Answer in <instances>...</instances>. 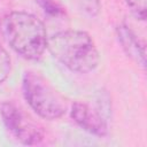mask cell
Masks as SVG:
<instances>
[{
    "mask_svg": "<svg viewBox=\"0 0 147 147\" xmlns=\"http://www.w3.org/2000/svg\"><path fill=\"white\" fill-rule=\"evenodd\" d=\"M0 32L6 42L29 60L39 59L47 48V34L42 22L25 11L7 14L0 22Z\"/></svg>",
    "mask_w": 147,
    "mask_h": 147,
    "instance_id": "obj_1",
    "label": "cell"
},
{
    "mask_svg": "<svg viewBox=\"0 0 147 147\" xmlns=\"http://www.w3.org/2000/svg\"><path fill=\"white\" fill-rule=\"evenodd\" d=\"M51 54L76 72L92 71L99 63V53L92 38L84 31H60L47 39Z\"/></svg>",
    "mask_w": 147,
    "mask_h": 147,
    "instance_id": "obj_2",
    "label": "cell"
},
{
    "mask_svg": "<svg viewBox=\"0 0 147 147\" xmlns=\"http://www.w3.org/2000/svg\"><path fill=\"white\" fill-rule=\"evenodd\" d=\"M23 94L30 107L42 118L56 119L67 110L63 96L39 74L29 71L24 75Z\"/></svg>",
    "mask_w": 147,
    "mask_h": 147,
    "instance_id": "obj_3",
    "label": "cell"
},
{
    "mask_svg": "<svg viewBox=\"0 0 147 147\" xmlns=\"http://www.w3.org/2000/svg\"><path fill=\"white\" fill-rule=\"evenodd\" d=\"M0 113L6 129L21 144L37 145L42 140L44 133L41 129L15 105L2 103Z\"/></svg>",
    "mask_w": 147,
    "mask_h": 147,
    "instance_id": "obj_4",
    "label": "cell"
},
{
    "mask_svg": "<svg viewBox=\"0 0 147 147\" xmlns=\"http://www.w3.org/2000/svg\"><path fill=\"white\" fill-rule=\"evenodd\" d=\"M71 117L80 127L92 134L103 137L108 132V126L102 115L84 102H75L72 105Z\"/></svg>",
    "mask_w": 147,
    "mask_h": 147,
    "instance_id": "obj_5",
    "label": "cell"
},
{
    "mask_svg": "<svg viewBox=\"0 0 147 147\" xmlns=\"http://www.w3.org/2000/svg\"><path fill=\"white\" fill-rule=\"evenodd\" d=\"M118 38L121 40V44L126 52L127 56H130L132 60H134L141 67H145V46L139 41L137 36L129 29L126 25L118 26Z\"/></svg>",
    "mask_w": 147,
    "mask_h": 147,
    "instance_id": "obj_6",
    "label": "cell"
},
{
    "mask_svg": "<svg viewBox=\"0 0 147 147\" xmlns=\"http://www.w3.org/2000/svg\"><path fill=\"white\" fill-rule=\"evenodd\" d=\"M10 72V57L7 51L0 45V84L8 77Z\"/></svg>",
    "mask_w": 147,
    "mask_h": 147,
    "instance_id": "obj_7",
    "label": "cell"
},
{
    "mask_svg": "<svg viewBox=\"0 0 147 147\" xmlns=\"http://www.w3.org/2000/svg\"><path fill=\"white\" fill-rule=\"evenodd\" d=\"M77 3L79 8L90 16L98 15L101 8L100 0H77Z\"/></svg>",
    "mask_w": 147,
    "mask_h": 147,
    "instance_id": "obj_8",
    "label": "cell"
},
{
    "mask_svg": "<svg viewBox=\"0 0 147 147\" xmlns=\"http://www.w3.org/2000/svg\"><path fill=\"white\" fill-rule=\"evenodd\" d=\"M126 3L138 18L140 20L146 18V9H147L146 0H126Z\"/></svg>",
    "mask_w": 147,
    "mask_h": 147,
    "instance_id": "obj_9",
    "label": "cell"
},
{
    "mask_svg": "<svg viewBox=\"0 0 147 147\" xmlns=\"http://www.w3.org/2000/svg\"><path fill=\"white\" fill-rule=\"evenodd\" d=\"M38 1L42 6V8L52 15H59L62 13V8L60 6H57L53 0H38Z\"/></svg>",
    "mask_w": 147,
    "mask_h": 147,
    "instance_id": "obj_10",
    "label": "cell"
}]
</instances>
